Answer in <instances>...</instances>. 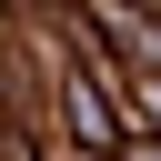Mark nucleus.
Masks as SVG:
<instances>
[{"label": "nucleus", "instance_id": "nucleus-3", "mask_svg": "<svg viewBox=\"0 0 161 161\" xmlns=\"http://www.w3.org/2000/svg\"><path fill=\"white\" fill-rule=\"evenodd\" d=\"M131 161H161V141H151V151H131Z\"/></svg>", "mask_w": 161, "mask_h": 161}, {"label": "nucleus", "instance_id": "nucleus-1", "mask_svg": "<svg viewBox=\"0 0 161 161\" xmlns=\"http://www.w3.org/2000/svg\"><path fill=\"white\" fill-rule=\"evenodd\" d=\"M70 131H80L91 151H111V111H101V91H91V80H70Z\"/></svg>", "mask_w": 161, "mask_h": 161}, {"label": "nucleus", "instance_id": "nucleus-2", "mask_svg": "<svg viewBox=\"0 0 161 161\" xmlns=\"http://www.w3.org/2000/svg\"><path fill=\"white\" fill-rule=\"evenodd\" d=\"M141 111H151V121H161V80H141Z\"/></svg>", "mask_w": 161, "mask_h": 161}]
</instances>
